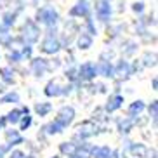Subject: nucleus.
Segmentation results:
<instances>
[{"label": "nucleus", "mask_w": 158, "mask_h": 158, "mask_svg": "<svg viewBox=\"0 0 158 158\" xmlns=\"http://www.w3.org/2000/svg\"><path fill=\"white\" fill-rule=\"evenodd\" d=\"M102 129H104V127H102L101 123H98V122H94V120L89 118V120H84L82 123H78V125L75 127L71 139L77 141V143H80V141H90L92 137L101 134Z\"/></svg>", "instance_id": "obj_1"}, {"label": "nucleus", "mask_w": 158, "mask_h": 158, "mask_svg": "<svg viewBox=\"0 0 158 158\" xmlns=\"http://www.w3.org/2000/svg\"><path fill=\"white\" fill-rule=\"evenodd\" d=\"M75 84H61L59 78H51L44 87V94L47 98H66L73 94Z\"/></svg>", "instance_id": "obj_2"}, {"label": "nucleus", "mask_w": 158, "mask_h": 158, "mask_svg": "<svg viewBox=\"0 0 158 158\" xmlns=\"http://www.w3.org/2000/svg\"><path fill=\"white\" fill-rule=\"evenodd\" d=\"M61 49H63V45H61L59 35L56 33V28H49V31L45 33V37L40 44V51L47 56H56Z\"/></svg>", "instance_id": "obj_3"}, {"label": "nucleus", "mask_w": 158, "mask_h": 158, "mask_svg": "<svg viewBox=\"0 0 158 158\" xmlns=\"http://www.w3.org/2000/svg\"><path fill=\"white\" fill-rule=\"evenodd\" d=\"M37 23L44 24L47 28H56L57 21H59V12L54 5H44L37 10Z\"/></svg>", "instance_id": "obj_4"}, {"label": "nucleus", "mask_w": 158, "mask_h": 158, "mask_svg": "<svg viewBox=\"0 0 158 158\" xmlns=\"http://www.w3.org/2000/svg\"><path fill=\"white\" fill-rule=\"evenodd\" d=\"M146 144L139 143V141H130L129 137H123L120 146V151L127 156H137V158H144V153H146Z\"/></svg>", "instance_id": "obj_5"}, {"label": "nucleus", "mask_w": 158, "mask_h": 158, "mask_svg": "<svg viewBox=\"0 0 158 158\" xmlns=\"http://www.w3.org/2000/svg\"><path fill=\"white\" fill-rule=\"evenodd\" d=\"M57 122H59L61 125L64 127V129H68V127H71L75 123V118H77V110H75V106H71V104H63V106L57 110L56 116H54Z\"/></svg>", "instance_id": "obj_6"}, {"label": "nucleus", "mask_w": 158, "mask_h": 158, "mask_svg": "<svg viewBox=\"0 0 158 158\" xmlns=\"http://www.w3.org/2000/svg\"><path fill=\"white\" fill-rule=\"evenodd\" d=\"M30 71L35 78H44L47 73L52 71V64L45 57H33L31 63H30Z\"/></svg>", "instance_id": "obj_7"}, {"label": "nucleus", "mask_w": 158, "mask_h": 158, "mask_svg": "<svg viewBox=\"0 0 158 158\" xmlns=\"http://www.w3.org/2000/svg\"><path fill=\"white\" fill-rule=\"evenodd\" d=\"M77 75H78V82H92L98 78V68L96 63L92 61H85L82 64L77 66Z\"/></svg>", "instance_id": "obj_8"}, {"label": "nucleus", "mask_w": 158, "mask_h": 158, "mask_svg": "<svg viewBox=\"0 0 158 158\" xmlns=\"http://www.w3.org/2000/svg\"><path fill=\"white\" fill-rule=\"evenodd\" d=\"M23 40L28 45L31 44H37L40 40V28H38L37 21L33 19H26L24 21V26H23Z\"/></svg>", "instance_id": "obj_9"}, {"label": "nucleus", "mask_w": 158, "mask_h": 158, "mask_svg": "<svg viewBox=\"0 0 158 158\" xmlns=\"http://www.w3.org/2000/svg\"><path fill=\"white\" fill-rule=\"evenodd\" d=\"M2 134H4V139H5V144L9 146L10 149L12 148H18V146H21V144H24L26 141H24V135L21 130H18L16 127H5L4 130H2Z\"/></svg>", "instance_id": "obj_10"}, {"label": "nucleus", "mask_w": 158, "mask_h": 158, "mask_svg": "<svg viewBox=\"0 0 158 158\" xmlns=\"http://www.w3.org/2000/svg\"><path fill=\"white\" fill-rule=\"evenodd\" d=\"M123 102H125L123 94L113 92V94H110V98L106 99V102H104L102 110H104V113H106V115H113V113H116L118 110H122V108H123Z\"/></svg>", "instance_id": "obj_11"}, {"label": "nucleus", "mask_w": 158, "mask_h": 158, "mask_svg": "<svg viewBox=\"0 0 158 158\" xmlns=\"http://www.w3.org/2000/svg\"><path fill=\"white\" fill-rule=\"evenodd\" d=\"M132 75H134L132 64H130L127 59H120L116 64H113V78L123 82V80H129Z\"/></svg>", "instance_id": "obj_12"}, {"label": "nucleus", "mask_w": 158, "mask_h": 158, "mask_svg": "<svg viewBox=\"0 0 158 158\" xmlns=\"http://www.w3.org/2000/svg\"><path fill=\"white\" fill-rule=\"evenodd\" d=\"M115 127L122 137H129L130 132L135 129V118H130L127 115L120 116V118H115Z\"/></svg>", "instance_id": "obj_13"}, {"label": "nucleus", "mask_w": 158, "mask_h": 158, "mask_svg": "<svg viewBox=\"0 0 158 158\" xmlns=\"http://www.w3.org/2000/svg\"><path fill=\"white\" fill-rule=\"evenodd\" d=\"M111 14H113V9L110 0H98L96 2V16H98L99 21L108 23L111 19Z\"/></svg>", "instance_id": "obj_14"}, {"label": "nucleus", "mask_w": 158, "mask_h": 158, "mask_svg": "<svg viewBox=\"0 0 158 158\" xmlns=\"http://www.w3.org/2000/svg\"><path fill=\"white\" fill-rule=\"evenodd\" d=\"M90 9H92L90 0H77V4L70 9V16L71 18H89Z\"/></svg>", "instance_id": "obj_15"}, {"label": "nucleus", "mask_w": 158, "mask_h": 158, "mask_svg": "<svg viewBox=\"0 0 158 158\" xmlns=\"http://www.w3.org/2000/svg\"><path fill=\"white\" fill-rule=\"evenodd\" d=\"M28 110V106H14L10 111L5 113V122H7V125L10 127H16L19 123V120H21V116L24 115V111Z\"/></svg>", "instance_id": "obj_16"}, {"label": "nucleus", "mask_w": 158, "mask_h": 158, "mask_svg": "<svg viewBox=\"0 0 158 158\" xmlns=\"http://www.w3.org/2000/svg\"><path fill=\"white\" fill-rule=\"evenodd\" d=\"M146 111V102L143 101V99H135V101H132L127 106L125 113L127 116H130V118H139V116H143V113Z\"/></svg>", "instance_id": "obj_17"}, {"label": "nucleus", "mask_w": 158, "mask_h": 158, "mask_svg": "<svg viewBox=\"0 0 158 158\" xmlns=\"http://www.w3.org/2000/svg\"><path fill=\"white\" fill-rule=\"evenodd\" d=\"M77 148H78V143L73 139L70 141H61L59 144H57V155H61L63 158L70 156V155H73L75 151H77Z\"/></svg>", "instance_id": "obj_18"}, {"label": "nucleus", "mask_w": 158, "mask_h": 158, "mask_svg": "<svg viewBox=\"0 0 158 158\" xmlns=\"http://www.w3.org/2000/svg\"><path fill=\"white\" fill-rule=\"evenodd\" d=\"M96 68H98V77H102V78H113V63L111 61H102L99 59L96 63Z\"/></svg>", "instance_id": "obj_19"}, {"label": "nucleus", "mask_w": 158, "mask_h": 158, "mask_svg": "<svg viewBox=\"0 0 158 158\" xmlns=\"http://www.w3.org/2000/svg\"><path fill=\"white\" fill-rule=\"evenodd\" d=\"M113 148L110 144H94L92 151H90V158H111Z\"/></svg>", "instance_id": "obj_20"}, {"label": "nucleus", "mask_w": 158, "mask_h": 158, "mask_svg": "<svg viewBox=\"0 0 158 158\" xmlns=\"http://www.w3.org/2000/svg\"><path fill=\"white\" fill-rule=\"evenodd\" d=\"M52 110H54V106H52V102H49V101H38V102H35V106H33L35 115L40 116V118L49 116L52 113Z\"/></svg>", "instance_id": "obj_21"}, {"label": "nucleus", "mask_w": 158, "mask_h": 158, "mask_svg": "<svg viewBox=\"0 0 158 158\" xmlns=\"http://www.w3.org/2000/svg\"><path fill=\"white\" fill-rule=\"evenodd\" d=\"M0 80L4 82V85L16 84V71L12 70V66H4V68H0Z\"/></svg>", "instance_id": "obj_22"}, {"label": "nucleus", "mask_w": 158, "mask_h": 158, "mask_svg": "<svg viewBox=\"0 0 158 158\" xmlns=\"http://www.w3.org/2000/svg\"><path fill=\"white\" fill-rule=\"evenodd\" d=\"M92 42H94V37L90 35V33H87L85 30L80 33L78 38H77V45H78L80 51H87V49H90V47H92Z\"/></svg>", "instance_id": "obj_23"}, {"label": "nucleus", "mask_w": 158, "mask_h": 158, "mask_svg": "<svg viewBox=\"0 0 158 158\" xmlns=\"http://www.w3.org/2000/svg\"><path fill=\"white\" fill-rule=\"evenodd\" d=\"M21 102V96L18 90H7L0 96V104H18Z\"/></svg>", "instance_id": "obj_24"}, {"label": "nucleus", "mask_w": 158, "mask_h": 158, "mask_svg": "<svg viewBox=\"0 0 158 158\" xmlns=\"http://www.w3.org/2000/svg\"><path fill=\"white\" fill-rule=\"evenodd\" d=\"M33 125V115L30 113V108L24 111V115L21 116V120H19V123L16 127H18V130H21V132H26V130H30Z\"/></svg>", "instance_id": "obj_25"}, {"label": "nucleus", "mask_w": 158, "mask_h": 158, "mask_svg": "<svg viewBox=\"0 0 158 158\" xmlns=\"http://www.w3.org/2000/svg\"><path fill=\"white\" fill-rule=\"evenodd\" d=\"M146 111H148V118L151 120V123H153V130H156V122H158V101L156 99H153V101L149 102V104H146Z\"/></svg>", "instance_id": "obj_26"}, {"label": "nucleus", "mask_w": 158, "mask_h": 158, "mask_svg": "<svg viewBox=\"0 0 158 158\" xmlns=\"http://www.w3.org/2000/svg\"><path fill=\"white\" fill-rule=\"evenodd\" d=\"M144 68H155L156 66V52L155 51H146L143 59H141Z\"/></svg>", "instance_id": "obj_27"}, {"label": "nucleus", "mask_w": 158, "mask_h": 158, "mask_svg": "<svg viewBox=\"0 0 158 158\" xmlns=\"http://www.w3.org/2000/svg\"><path fill=\"white\" fill-rule=\"evenodd\" d=\"M5 158H37V155L33 153H28V151H24V149H19V148H12L7 153Z\"/></svg>", "instance_id": "obj_28"}, {"label": "nucleus", "mask_w": 158, "mask_h": 158, "mask_svg": "<svg viewBox=\"0 0 158 158\" xmlns=\"http://www.w3.org/2000/svg\"><path fill=\"white\" fill-rule=\"evenodd\" d=\"M7 59H9L10 64H18L21 61H24L23 57V52L21 49H9V54H7Z\"/></svg>", "instance_id": "obj_29"}, {"label": "nucleus", "mask_w": 158, "mask_h": 158, "mask_svg": "<svg viewBox=\"0 0 158 158\" xmlns=\"http://www.w3.org/2000/svg\"><path fill=\"white\" fill-rule=\"evenodd\" d=\"M123 45H125V49L122 47V54L125 57H130V56H134L135 51H137V44L132 42V40H127V42H123Z\"/></svg>", "instance_id": "obj_30"}, {"label": "nucleus", "mask_w": 158, "mask_h": 158, "mask_svg": "<svg viewBox=\"0 0 158 158\" xmlns=\"http://www.w3.org/2000/svg\"><path fill=\"white\" fill-rule=\"evenodd\" d=\"M16 16H18V12H5L2 24H4L5 28H10V26L16 23Z\"/></svg>", "instance_id": "obj_31"}, {"label": "nucleus", "mask_w": 158, "mask_h": 158, "mask_svg": "<svg viewBox=\"0 0 158 158\" xmlns=\"http://www.w3.org/2000/svg\"><path fill=\"white\" fill-rule=\"evenodd\" d=\"M158 156V151H156V148L155 146H151V148H146V153H144V158H156Z\"/></svg>", "instance_id": "obj_32"}, {"label": "nucleus", "mask_w": 158, "mask_h": 158, "mask_svg": "<svg viewBox=\"0 0 158 158\" xmlns=\"http://www.w3.org/2000/svg\"><path fill=\"white\" fill-rule=\"evenodd\" d=\"M132 10L135 14H143L144 12V2H134L132 4Z\"/></svg>", "instance_id": "obj_33"}, {"label": "nucleus", "mask_w": 158, "mask_h": 158, "mask_svg": "<svg viewBox=\"0 0 158 158\" xmlns=\"http://www.w3.org/2000/svg\"><path fill=\"white\" fill-rule=\"evenodd\" d=\"M9 151H10V148L7 144H0V158H5Z\"/></svg>", "instance_id": "obj_34"}, {"label": "nucleus", "mask_w": 158, "mask_h": 158, "mask_svg": "<svg viewBox=\"0 0 158 158\" xmlns=\"http://www.w3.org/2000/svg\"><path fill=\"white\" fill-rule=\"evenodd\" d=\"M5 127H7V122H5V116L2 115V116H0V132H2Z\"/></svg>", "instance_id": "obj_35"}, {"label": "nucleus", "mask_w": 158, "mask_h": 158, "mask_svg": "<svg viewBox=\"0 0 158 158\" xmlns=\"http://www.w3.org/2000/svg\"><path fill=\"white\" fill-rule=\"evenodd\" d=\"M151 87H153V90H158V78L156 77H153V80H151Z\"/></svg>", "instance_id": "obj_36"}, {"label": "nucleus", "mask_w": 158, "mask_h": 158, "mask_svg": "<svg viewBox=\"0 0 158 158\" xmlns=\"http://www.w3.org/2000/svg\"><path fill=\"white\" fill-rule=\"evenodd\" d=\"M5 92V85H4V82L0 80V94H4Z\"/></svg>", "instance_id": "obj_37"}, {"label": "nucleus", "mask_w": 158, "mask_h": 158, "mask_svg": "<svg viewBox=\"0 0 158 158\" xmlns=\"http://www.w3.org/2000/svg\"><path fill=\"white\" fill-rule=\"evenodd\" d=\"M49 158H63L61 155H54V156H49Z\"/></svg>", "instance_id": "obj_38"}, {"label": "nucleus", "mask_w": 158, "mask_h": 158, "mask_svg": "<svg viewBox=\"0 0 158 158\" xmlns=\"http://www.w3.org/2000/svg\"><path fill=\"white\" fill-rule=\"evenodd\" d=\"M122 158H137V156H127V155H123Z\"/></svg>", "instance_id": "obj_39"}]
</instances>
